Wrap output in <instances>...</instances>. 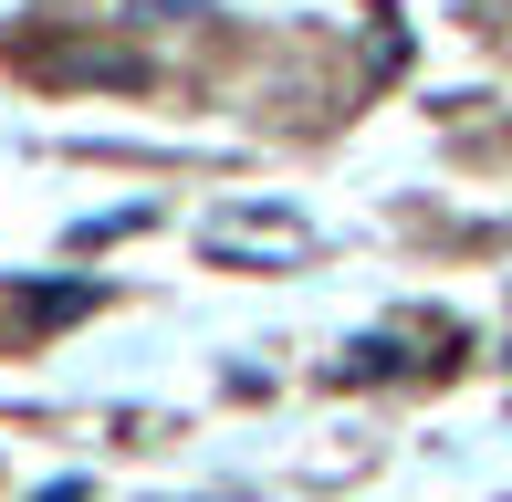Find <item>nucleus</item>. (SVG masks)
Masks as SVG:
<instances>
[{
	"instance_id": "1",
	"label": "nucleus",
	"mask_w": 512,
	"mask_h": 502,
	"mask_svg": "<svg viewBox=\"0 0 512 502\" xmlns=\"http://www.w3.org/2000/svg\"><path fill=\"white\" fill-rule=\"evenodd\" d=\"M42 502H84V482H53V492H42Z\"/></svg>"
}]
</instances>
